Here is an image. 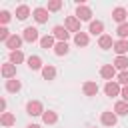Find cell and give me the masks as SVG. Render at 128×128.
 I'll list each match as a JSON object with an SVG mask.
<instances>
[{
  "label": "cell",
  "instance_id": "cell-1",
  "mask_svg": "<svg viewBox=\"0 0 128 128\" xmlns=\"http://www.w3.org/2000/svg\"><path fill=\"white\" fill-rule=\"evenodd\" d=\"M26 112H28L30 116H42L46 110L42 108V104H40L38 100H30V102L26 104Z\"/></svg>",
  "mask_w": 128,
  "mask_h": 128
},
{
  "label": "cell",
  "instance_id": "cell-2",
  "mask_svg": "<svg viewBox=\"0 0 128 128\" xmlns=\"http://www.w3.org/2000/svg\"><path fill=\"white\" fill-rule=\"evenodd\" d=\"M104 92H106V96H118L120 92H122V88H120V84L118 82H114V80H110V82H106V86H104Z\"/></svg>",
  "mask_w": 128,
  "mask_h": 128
},
{
  "label": "cell",
  "instance_id": "cell-3",
  "mask_svg": "<svg viewBox=\"0 0 128 128\" xmlns=\"http://www.w3.org/2000/svg\"><path fill=\"white\" fill-rule=\"evenodd\" d=\"M76 18L82 22V20H90L92 18V10L88 8V6H84V4H78V8H76Z\"/></svg>",
  "mask_w": 128,
  "mask_h": 128
},
{
  "label": "cell",
  "instance_id": "cell-4",
  "mask_svg": "<svg viewBox=\"0 0 128 128\" xmlns=\"http://www.w3.org/2000/svg\"><path fill=\"white\" fill-rule=\"evenodd\" d=\"M52 36H54V38H58V42H66V40H68V36H70V32L66 30V26H54Z\"/></svg>",
  "mask_w": 128,
  "mask_h": 128
},
{
  "label": "cell",
  "instance_id": "cell-5",
  "mask_svg": "<svg viewBox=\"0 0 128 128\" xmlns=\"http://www.w3.org/2000/svg\"><path fill=\"white\" fill-rule=\"evenodd\" d=\"M66 30H68V32H76V34L82 32V30H80V20H78L76 16H68V18H66Z\"/></svg>",
  "mask_w": 128,
  "mask_h": 128
},
{
  "label": "cell",
  "instance_id": "cell-6",
  "mask_svg": "<svg viewBox=\"0 0 128 128\" xmlns=\"http://www.w3.org/2000/svg\"><path fill=\"white\" fill-rule=\"evenodd\" d=\"M100 76L106 78V80L110 82V80L116 76V68H114V64H104V66L100 68Z\"/></svg>",
  "mask_w": 128,
  "mask_h": 128
},
{
  "label": "cell",
  "instance_id": "cell-7",
  "mask_svg": "<svg viewBox=\"0 0 128 128\" xmlns=\"http://www.w3.org/2000/svg\"><path fill=\"white\" fill-rule=\"evenodd\" d=\"M22 40H24L22 36H16V34H12V36H10L8 40H6V48H10L12 52H16V50L20 48V44H22Z\"/></svg>",
  "mask_w": 128,
  "mask_h": 128
},
{
  "label": "cell",
  "instance_id": "cell-8",
  "mask_svg": "<svg viewBox=\"0 0 128 128\" xmlns=\"http://www.w3.org/2000/svg\"><path fill=\"white\" fill-rule=\"evenodd\" d=\"M34 20L38 22V24H44L46 20H48V8H34Z\"/></svg>",
  "mask_w": 128,
  "mask_h": 128
},
{
  "label": "cell",
  "instance_id": "cell-9",
  "mask_svg": "<svg viewBox=\"0 0 128 128\" xmlns=\"http://www.w3.org/2000/svg\"><path fill=\"white\" fill-rule=\"evenodd\" d=\"M126 16H128V10H126V8H122V6H118V8H114V10H112V18H114L116 22H120V24H124Z\"/></svg>",
  "mask_w": 128,
  "mask_h": 128
},
{
  "label": "cell",
  "instance_id": "cell-10",
  "mask_svg": "<svg viewBox=\"0 0 128 128\" xmlns=\"http://www.w3.org/2000/svg\"><path fill=\"white\" fill-rule=\"evenodd\" d=\"M88 32H90V34H94V36H102V32H104V24H102L100 20H92V22H90Z\"/></svg>",
  "mask_w": 128,
  "mask_h": 128
},
{
  "label": "cell",
  "instance_id": "cell-11",
  "mask_svg": "<svg viewBox=\"0 0 128 128\" xmlns=\"http://www.w3.org/2000/svg\"><path fill=\"white\" fill-rule=\"evenodd\" d=\"M22 38H24L26 42H36V40H40V38H38V30H36V28H32V26H28V28L24 30Z\"/></svg>",
  "mask_w": 128,
  "mask_h": 128
},
{
  "label": "cell",
  "instance_id": "cell-12",
  "mask_svg": "<svg viewBox=\"0 0 128 128\" xmlns=\"http://www.w3.org/2000/svg\"><path fill=\"white\" fill-rule=\"evenodd\" d=\"M2 76H4V78H8V80H12V78L16 76V66H14L12 62L2 64Z\"/></svg>",
  "mask_w": 128,
  "mask_h": 128
},
{
  "label": "cell",
  "instance_id": "cell-13",
  "mask_svg": "<svg viewBox=\"0 0 128 128\" xmlns=\"http://www.w3.org/2000/svg\"><path fill=\"white\" fill-rule=\"evenodd\" d=\"M98 46H100L102 50H108V48H114V42H112V36H108V34H102V36L98 38Z\"/></svg>",
  "mask_w": 128,
  "mask_h": 128
},
{
  "label": "cell",
  "instance_id": "cell-14",
  "mask_svg": "<svg viewBox=\"0 0 128 128\" xmlns=\"http://www.w3.org/2000/svg\"><path fill=\"white\" fill-rule=\"evenodd\" d=\"M100 120H102L104 126H114L116 124V112H102Z\"/></svg>",
  "mask_w": 128,
  "mask_h": 128
},
{
  "label": "cell",
  "instance_id": "cell-15",
  "mask_svg": "<svg viewBox=\"0 0 128 128\" xmlns=\"http://www.w3.org/2000/svg\"><path fill=\"white\" fill-rule=\"evenodd\" d=\"M118 56H124L126 52H128V40H118V42H114V48H112Z\"/></svg>",
  "mask_w": 128,
  "mask_h": 128
},
{
  "label": "cell",
  "instance_id": "cell-16",
  "mask_svg": "<svg viewBox=\"0 0 128 128\" xmlns=\"http://www.w3.org/2000/svg\"><path fill=\"white\" fill-rule=\"evenodd\" d=\"M82 90H84L86 96H96V94H98V84H96V82H84Z\"/></svg>",
  "mask_w": 128,
  "mask_h": 128
},
{
  "label": "cell",
  "instance_id": "cell-17",
  "mask_svg": "<svg viewBox=\"0 0 128 128\" xmlns=\"http://www.w3.org/2000/svg\"><path fill=\"white\" fill-rule=\"evenodd\" d=\"M28 68H30V70H40V68H44V66H42V58H40V56H30V58H28Z\"/></svg>",
  "mask_w": 128,
  "mask_h": 128
},
{
  "label": "cell",
  "instance_id": "cell-18",
  "mask_svg": "<svg viewBox=\"0 0 128 128\" xmlns=\"http://www.w3.org/2000/svg\"><path fill=\"white\" fill-rule=\"evenodd\" d=\"M42 120H44V124H56L58 114H56L54 110H46V112L42 114Z\"/></svg>",
  "mask_w": 128,
  "mask_h": 128
},
{
  "label": "cell",
  "instance_id": "cell-19",
  "mask_svg": "<svg viewBox=\"0 0 128 128\" xmlns=\"http://www.w3.org/2000/svg\"><path fill=\"white\" fill-rule=\"evenodd\" d=\"M28 16H30V8H28L26 4H22V6L16 8V18H18V20H26Z\"/></svg>",
  "mask_w": 128,
  "mask_h": 128
},
{
  "label": "cell",
  "instance_id": "cell-20",
  "mask_svg": "<svg viewBox=\"0 0 128 128\" xmlns=\"http://www.w3.org/2000/svg\"><path fill=\"white\" fill-rule=\"evenodd\" d=\"M114 68H118V70H128V58L126 56H116V60H114Z\"/></svg>",
  "mask_w": 128,
  "mask_h": 128
},
{
  "label": "cell",
  "instance_id": "cell-21",
  "mask_svg": "<svg viewBox=\"0 0 128 128\" xmlns=\"http://www.w3.org/2000/svg\"><path fill=\"white\" fill-rule=\"evenodd\" d=\"M114 112H116V116H124V114H128V102H124V100L116 102Z\"/></svg>",
  "mask_w": 128,
  "mask_h": 128
},
{
  "label": "cell",
  "instance_id": "cell-22",
  "mask_svg": "<svg viewBox=\"0 0 128 128\" xmlns=\"http://www.w3.org/2000/svg\"><path fill=\"white\" fill-rule=\"evenodd\" d=\"M40 46L46 48V50H48V48H54V46H56V44H54V36H50V34L42 36V38H40Z\"/></svg>",
  "mask_w": 128,
  "mask_h": 128
},
{
  "label": "cell",
  "instance_id": "cell-23",
  "mask_svg": "<svg viewBox=\"0 0 128 128\" xmlns=\"http://www.w3.org/2000/svg\"><path fill=\"white\" fill-rule=\"evenodd\" d=\"M42 76H44V80H54V76H56V68L54 66H44L42 68Z\"/></svg>",
  "mask_w": 128,
  "mask_h": 128
},
{
  "label": "cell",
  "instance_id": "cell-24",
  "mask_svg": "<svg viewBox=\"0 0 128 128\" xmlns=\"http://www.w3.org/2000/svg\"><path fill=\"white\" fill-rule=\"evenodd\" d=\"M20 88H22L20 80H16V78H12V80H6V90H8V92H18Z\"/></svg>",
  "mask_w": 128,
  "mask_h": 128
},
{
  "label": "cell",
  "instance_id": "cell-25",
  "mask_svg": "<svg viewBox=\"0 0 128 128\" xmlns=\"http://www.w3.org/2000/svg\"><path fill=\"white\" fill-rule=\"evenodd\" d=\"M74 42H76V46H88V34L86 32H78L74 36Z\"/></svg>",
  "mask_w": 128,
  "mask_h": 128
},
{
  "label": "cell",
  "instance_id": "cell-26",
  "mask_svg": "<svg viewBox=\"0 0 128 128\" xmlns=\"http://www.w3.org/2000/svg\"><path fill=\"white\" fill-rule=\"evenodd\" d=\"M54 54H56V56H64V54H68V44H66V42H56V46H54Z\"/></svg>",
  "mask_w": 128,
  "mask_h": 128
},
{
  "label": "cell",
  "instance_id": "cell-27",
  "mask_svg": "<svg viewBox=\"0 0 128 128\" xmlns=\"http://www.w3.org/2000/svg\"><path fill=\"white\" fill-rule=\"evenodd\" d=\"M0 122H2V126H12V124L16 122V118H14V114L4 112V114H2V118H0Z\"/></svg>",
  "mask_w": 128,
  "mask_h": 128
},
{
  "label": "cell",
  "instance_id": "cell-28",
  "mask_svg": "<svg viewBox=\"0 0 128 128\" xmlns=\"http://www.w3.org/2000/svg\"><path fill=\"white\" fill-rule=\"evenodd\" d=\"M10 62L16 66V64H20V62H24V54L20 52V50H16V52H10Z\"/></svg>",
  "mask_w": 128,
  "mask_h": 128
},
{
  "label": "cell",
  "instance_id": "cell-29",
  "mask_svg": "<svg viewBox=\"0 0 128 128\" xmlns=\"http://www.w3.org/2000/svg\"><path fill=\"white\" fill-rule=\"evenodd\" d=\"M116 34L120 36V40H126V38H128V22L120 24V26H118V30H116Z\"/></svg>",
  "mask_w": 128,
  "mask_h": 128
},
{
  "label": "cell",
  "instance_id": "cell-30",
  "mask_svg": "<svg viewBox=\"0 0 128 128\" xmlns=\"http://www.w3.org/2000/svg\"><path fill=\"white\" fill-rule=\"evenodd\" d=\"M62 8V0H50L48 2V12H56Z\"/></svg>",
  "mask_w": 128,
  "mask_h": 128
},
{
  "label": "cell",
  "instance_id": "cell-31",
  "mask_svg": "<svg viewBox=\"0 0 128 128\" xmlns=\"http://www.w3.org/2000/svg\"><path fill=\"white\" fill-rule=\"evenodd\" d=\"M118 84H122V86H128V70H124V72H120L118 74V80H116Z\"/></svg>",
  "mask_w": 128,
  "mask_h": 128
},
{
  "label": "cell",
  "instance_id": "cell-32",
  "mask_svg": "<svg viewBox=\"0 0 128 128\" xmlns=\"http://www.w3.org/2000/svg\"><path fill=\"white\" fill-rule=\"evenodd\" d=\"M8 38H10V32H8V28H4V26H2V28H0V40H2V42H6Z\"/></svg>",
  "mask_w": 128,
  "mask_h": 128
},
{
  "label": "cell",
  "instance_id": "cell-33",
  "mask_svg": "<svg viewBox=\"0 0 128 128\" xmlns=\"http://www.w3.org/2000/svg\"><path fill=\"white\" fill-rule=\"evenodd\" d=\"M8 20H10V12H8V10H2V12H0V22L6 24Z\"/></svg>",
  "mask_w": 128,
  "mask_h": 128
},
{
  "label": "cell",
  "instance_id": "cell-34",
  "mask_svg": "<svg viewBox=\"0 0 128 128\" xmlns=\"http://www.w3.org/2000/svg\"><path fill=\"white\" fill-rule=\"evenodd\" d=\"M120 96L124 98V102H128V86H124V88H122V92H120Z\"/></svg>",
  "mask_w": 128,
  "mask_h": 128
},
{
  "label": "cell",
  "instance_id": "cell-35",
  "mask_svg": "<svg viewBox=\"0 0 128 128\" xmlns=\"http://www.w3.org/2000/svg\"><path fill=\"white\" fill-rule=\"evenodd\" d=\"M4 108H6V100H4V98H2V100H0V110H2V112H4Z\"/></svg>",
  "mask_w": 128,
  "mask_h": 128
},
{
  "label": "cell",
  "instance_id": "cell-36",
  "mask_svg": "<svg viewBox=\"0 0 128 128\" xmlns=\"http://www.w3.org/2000/svg\"><path fill=\"white\" fill-rule=\"evenodd\" d=\"M26 128H40L38 124H30V126H26Z\"/></svg>",
  "mask_w": 128,
  "mask_h": 128
}]
</instances>
